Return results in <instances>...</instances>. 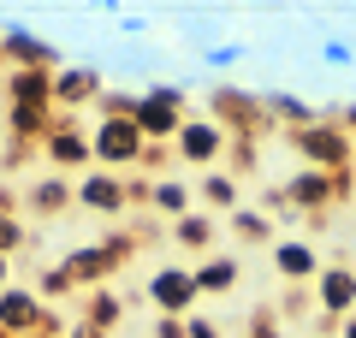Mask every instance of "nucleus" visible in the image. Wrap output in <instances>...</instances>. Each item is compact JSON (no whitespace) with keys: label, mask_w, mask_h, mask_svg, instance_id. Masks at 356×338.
I'll return each instance as SVG.
<instances>
[{"label":"nucleus","mask_w":356,"mask_h":338,"mask_svg":"<svg viewBox=\"0 0 356 338\" xmlns=\"http://www.w3.org/2000/svg\"><path fill=\"white\" fill-rule=\"evenodd\" d=\"M339 338H356V314H350V321H339Z\"/></svg>","instance_id":"35"},{"label":"nucleus","mask_w":356,"mask_h":338,"mask_svg":"<svg viewBox=\"0 0 356 338\" xmlns=\"http://www.w3.org/2000/svg\"><path fill=\"white\" fill-rule=\"evenodd\" d=\"M18 208H24V190H13L6 178H0V214H18Z\"/></svg>","instance_id":"31"},{"label":"nucleus","mask_w":356,"mask_h":338,"mask_svg":"<svg viewBox=\"0 0 356 338\" xmlns=\"http://www.w3.org/2000/svg\"><path fill=\"white\" fill-rule=\"evenodd\" d=\"M65 338H107V332H95V326H83V321H77V326H65Z\"/></svg>","instance_id":"33"},{"label":"nucleus","mask_w":356,"mask_h":338,"mask_svg":"<svg viewBox=\"0 0 356 338\" xmlns=\"http://www.w3.org/2000/svg\"><path fill=\"white\" fill-rule=\"evenodd\" d=\"M6 107H48L54 113V72H6Z\"/></svg>","instance_id":"17"},{"label":"nucleus","mask_w":356,"mask_h":338,"mask_svg":"<svg viewBox=\"0 0 356 338\" xmlns=\"http://www.w3.org/2000/svg\"><path fill=\"white\" fill-rule=\"evenodd\" d=\"M13 285V261H6V255H0V291Z\"/></svg>","instance_id":"34"},{"label":"nucleus","mask_w":356,"mask_h":338,"mask_svg":"<svg viewBox=\"0 0 356 338\" xmlns=\"http://www.w3.org/2000/svg\"><path fill=\"white\" fill-rule=\"evenodd\" d=\"M196 208H208L214 220H220V214H238L243 208V184L214 166V172H202V184H196Z\"/></svg>","instance_id":"15"},{"label":"nucleus","mask_w":356,"mask_h":338,"mask_svg":"<svg viewBox=\"0 0 356 338\" xmlns=\"http://www.w3.org/2000/svg\"><path fill=\"white\" fill-rule=\"evenodd\" d=\"M243 54H250L243 42H220V48H202L196 60H202L208 72H232V65H243Z\"/></svg>","instance_id":"27"},{"label":"nucleus","mask_w":356,"mask_h":338,"mask_svg":"<svg viewBox=\"0 0 356 338\" xmlns=\"http://www.w3.org/2000/svg\"><path fill=\"white\" fill-rule=\"evenodd\" d=\"M89 101H102V72H89V65H65V72H54V113L72 119V113L89 107Z\"/></svg>","instance_id":"13"},{"label":"nucleus","mask_w":356,"mask_h":338,"mask_svg":"<svg viewBox=\"0 0 356 338\" xmlns=\"http://www.w3.org/2000/svg\"><path fill=\"white\" fill-rule=\"evenodd\" d=\"M89 149H95V166H107V172H137L143 166V131L131 125V119H107V113H95V125H89Z\"/></svg>","instance_id":"2"},{"label":"nucleus","mask_w":356,"mask_h":338,"mask_svg":"<svg viewBox=\"0 0 356 338\" xmlns=\"http://www.w3.org/2000/svg\"><path fill=\"white\" fill-rule=\"evenodd\" d=\"M273 309H280V321H303V314H321V309H315V291H309V285H285V297L273 303Z\"/></svg>","instance_id":"23"},{"label":"nucleus","mask_w":356,"mask_h":338,"mask_svg":"<svg viewBox=\"0 0 356 338\" xmlns=\"http://www.w3.org/2000/svg\"><path fill=\"white\" fill-rule=\"evenodd\" d=\"M77 208L102 214V220H119V214H131L125 178H119V172H107V166H89V172L77 178Z\"/></svg>","instance_id":"8"},{"label":"nucleus","mask_w":356,"mask_h":338,"mask_svg":"<svg viewBox=\"0 0 356 338\" xmlns=\"http://www.w3.org/2000/svg\"><path fill=\"white\" fill-rule=\"evenodd\" d=\"M30 243V225H24V214H0V255L13 261L18 250Z\"/></svg>","instance_id":"26"},{"label":"nucleus","mask_w":356,"mask_h":338,"mask_svg":"<svg viewBox=\"0 0 356 338\" xmlns=\"http://www.w3.org/2000/svg\"><path fill=\"white\" fill-rule=\"evenodd\" d=\"M30 291H36L42 303H60V297H72L77 285H72V273H65V267L54 261V267H42V273H36V285H30Z\"/></svg>","instance_id":"21"},{"label":"nucleus","mask_w":356,"mask_h":338,"mask_svg":"<svg viewBox=\"0 0 356 338\" xmlns=\"http://www.w3.org/2000/svg\"><path fill=\"white\" fill-rule=\"evenodd\" d=\"M321 60H327V65H356V48L344 36H327V42H321Z\"/></svg>","instance_id":"28"},{"label":"nucleus","mask_w":356,"mask_h":338,"mask_svg":"<svg viewBox=\"0 0 356 338\" xmlns=\"http://www.w3.org/2000/svg\"><path fill=\"white\" fill-rule=\"evenodd\" d=\"M42 161H48V172H89V166H95L89 131L72 125L65 113H54V131L42 137Z\"/></svg>","instance_id":"5"},{"label":"nucleus","mask_w":356,"mask_h":338,"mask_svg":"<svg viewBox=\"0 0 356 338\" xmlns=\"http://www.w3.org/2000/svg\"><path fill=\"white\" fill-rule=\"evenodd\" d=\"M232 178H238V184H243V178H255V166H261V143H250V137H232Z\"/></svg>","instance_id":"24"},{"label":"nucleus","mask_w":356,"mask_h":338,"mask_svg":"<svg viewBox=\"0 0 356 338\" xmlns=\"http://www.w3.org/2000/svg\"><path fill=\"white\" fill-rule=\"evenodd\" d=\"M226 232L238 238V250H255V243H273V238H280V232H273V220H267V214H255V208L226 214Z\"/></svg>","instance_id":"20"},{"label":"nucleus","mask_w":356,"mask_h":338,"mask_svg":"<svg viewBox=\"0 0 356 338\" xmlns=\"http://www.w3.org/2000/svg\"><path fill=\"white\" fill-rule=\"evenodd\" d=\"M285 143H291V149L303 154V166H315V172H332V178L356 172V143L344 137L339 107H321V119H315V125L285 131Z\"/></svg>","instance_id":"1"},{"label":"nucleus","mask_w":356,"mask_h":338,"mask_svg":"<svg viewBox=\"0 0 356 338\" xmlns=\"http://www.w3.org/2000/svg\"><path fill=\"white\" fill-rule=\"evenodd\" d=\"M149 208L161 214L166 225H172V220H184V214L196 208V190L184 184V178H172V172H161V178H154V190H149ZM149 208H143V214H149Z\"/></svg>","instance_id":"16"},{"label":"nucleus","mask_w":356,"mask_h":338,"mask_svg":"<svg viewBox=\"0 0 356 338\" xmlns=\"http://www.w3.org/2000/svg\"><path fill=\"white\" fill-rule=\"evenodd\" d=\"M42 321H48V303L36 297L30 285H6L0 291V332H13V338H36Z\"/></svg>","instance_id":"9"},{"label":"nucleus","mask_w":356,"mask_h":338,"mask_svg":"<svg viewBox=\"0 0 356 338\" xmlns=\"http://www.w3.org/2000/svg\"><path fill=\"white\" fill-rule=\"evenodd\" d=\"M243 338H285L280 309H273V303H255V314H250V326H243Z\"/></svg>","instance_id":"25"},{"label":"nucleus","mask_w":356,"mask_h":338,"mask_svg":"<svg viewBox=\"0 0 356 338\" xmlns=\"http://www.w3.org/2000/svg\"><path fill=\"white\" fill-rule=\"evenodd\" d=\"M226 149H232V137L214 125V119H208V113H191V119L178 125V137H172V161L196 166V172H214Z\"/></svg>","instance_id":"3"},{"label":"nucleus","mask_w":356,"mask_h":338,"mask_svg":"<svg viewBox=\"0 0 356 338\" xmlns=\"http://www.w3.org/2000/svg\"><path fill=\"white\" fill-rule=\"evenodd\" d=\"M149 338H191V326L178 321V314H161V321H154V332Z\"/></svg>","instance_id":"30"},{"label":"nucleus","mask_w":356,"mask_h":338,"mask_svg":"<svg viewBox=\"0 0 356 338\" xmlns=\"http://www.w3.org/2000/svg\"><path fill=\"white\" fill-rule=\"evenodd\" d=\"M339 125H344V137L356 143V101H350V107H339Z\"/></svg>","instance_id":"32"},{"label":"nucleus","mask_w":356,"mask_h":338,"mask_svg":"<svg viewBox=\"0 0 356 338\" xmlns=\"http://www.w3.org/2000/svg\"><path fill=\"white\" fill-rule=\"evenodd\" d=\"M24 208L42 214V220H60L65 208H77V184L65 172H36V178H30V190H24Z\"/></svg>","instance_id":"12"},{"label":"nucleus","mask_w":356,"mask_h":338,"mask_svg":"<svg viewBox=\"0 0 356 338\" xmlns=\"http://www.w3.org/2000/svg\"><path fill=\"white\" fill-rule=\"evenodd\" d=\"M321 250L309 238H280L273 243V273L285 279V285H315V273H321Z\"/></svg>","instance_id":"11"},{"label":"nucleus","mask_w":356,"mask_h":338,"mask_svg":"<svg viewBox=\"0 0 356 338\" xmlns=\"http://www.w3.org/2000/svg\"><path fill=\"white\" fill-rule=\"evenodd\" d=\"M143 297L154 303V314H178V321H191L196 303H202V291H196V273H191V267H161V273L143 285Z\"/></svg>","instance_id":"6"},{"label":"nucleus","mask_w":356,"mask_h":338,"mask_svg":"<svg viewBox=\"0 0 356 338\" xmlns=\"http://www.w3.org/2000/svg\"><path fill=\"white\" fill-rule=\"evenodd\" d=\"M119 321H125V297H119L113 285L83 291V326H95V332H113Z\"/></svg>","instance_id":"19"},{"label":"nucleus","mask_w":356,"mask_h":338,"mask_svg":"<svg viewBox=\"0 0 356 338\" xmlns=\"http://www.w3.org/2000/svg\"><path fill=\"white\" fill-rule=\"evenodd\" d=\"M309 291H315V309L327 314V321H350V314H356V267L327 261Z\"/></svg>","instance_id":"7"},{"label":"nucleus","mask_w":356,"mask_h":338,"mask_svg":"<svg viewBox=\"0 0 356 338\" xmlns=\"http://www.w3.org/2000/svg\"><path fill=\"white\" fill-rule=\"evenodd\" d=\"M0 54L13 60V72H65L60 48L48 36H30L18 18H0Z\"/></svg>","instance_id":"4"},{"label":"nucleus","mask_w":356,"mask_h":338,"mask_svg":"<svg viewBox=\"0 0 356 338\" xmlns=\"http://www.w3.org/2000/svg\"><path fill=\"white\" fill-rule=\"evenodd\" d=\"M255 214H267V220H285V225H309L303 214L291 208V202H285V190L273 184V190H261V196H255Z\"/></svg>","instance_id":"22"},{"label":"nucleus","mask_w":356,"mask_h":338,"mask_svg":"<svg viewBox=\"0 0 356 338\" xmlns=\"http://www.w3.org/2000/svg\"><path fill=\"white\" fill-rule=\"evenodd\" d=\"M184 326H191V338H226V326H220L214 314H191Z\"/></svg>","instance_id":"29"},{"label":"nucleus","mask_w":356,"mask_h":338,"mask_svg":"<svg viewBox=\"0 0 356 338\" xmlns=\"http://www.w3.org/2000/svg\"><path fill=\"white\" fill-rule=\"evenodd\" d=\"M303 338H321V332H303Z\"/></svg>","instance_id":"36"},{"label":"nucleus","mask_w":356,"mask_h":338,"mask_svg":"<svg viewBox=\"0 0 356 338\" xmlns=\"http://www.w3.org/2000/svg\"><path fill=\"white\" fill-rule=\"evenodd\" d=\"M261 107H267V119H273V131H303V125H315V119H321V107L285 95V89H261Z\"/></svg>","instance_id":"18"},{"label":"nucleus","mask_w":356,"mask_h":338,"mask_svg":"<svg viewBox=\"0 0 356 338\" xmlns=\"http://www.w3.org/2000/svg\"><path fill=\"white\" fill-rule=\"evenodd\" d=\"M191 273H196V291H202V297H232V291L243 285L238 255H226V250H214L208 261H191Z\"/></svg>","instance_id":"14"},{"label":"nucleus","mask_w":356,"mask_h":338,"mask_svg":"<svg viewBox=\"0 0 356 338\" xmlns=\"http://www.w3.org/2000/svg\"><path fill=\"white\" fill-rule=\"evenodd\" d=\"M166 238H172L178 250H191V261H208V255L220 250V220H214L208 208H191L184 220L166 225Z\"/></svg>","instance_id":"10"}]
</instances>
